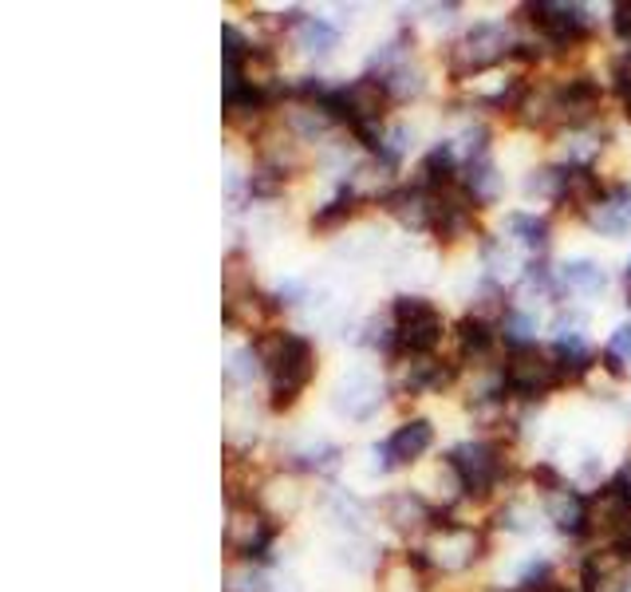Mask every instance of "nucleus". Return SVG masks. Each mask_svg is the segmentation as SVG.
Returning a JSON list of instances; mask_svg holds the SVG:
<instances>
[{
    "mask_svg": "<svg viewBox=\"0 0 631 592\" xmlns=\"http://www.w3.org/2000/svg\"><path fill=\"white\" fill-rule=\"evenodd\" d=\"M253 352L261 355L268 379H273V411H288L300 399L316 375V348L308 344L305 335L296 332H265L253 335Z\"/></svg>",
    "mask_w": 631,
    "mask_h": 592,
    "instance_id": "f257e3e1",
    "label": "nucleus"
},
{
    "mask_svg": "<svg viewBox=\"0 0 631 592\" xmlns=\"http://www.w3.org/2000/svg\"><path fill=\"white\" fill-rule=\"evenodd\" d=\"M502 384L505 391L521 395V399H541L552 387L569 384V372H564L561 355L541 352L537 344H517L505 352Z\"/></svg>",
    "mask_w": 631,
    "mask_h": 592,
    "instance_id": "f03ea898",
    "label": "nucleus"
},
{
    "mask_svg": "<svg viewBox=\"0 0 631 592\" xmlns=\"http://www.w3.org/2000/svg\"><path fill=\"white\" fill-rule=\"evenodd\" d=\"M394 332H399V355H431L443 344V312L426 296H394L391 305Z\"/></svg>",
    "mask_w": 631,
    "mask_h": 592,
    "instance_id": "7ed1b4c3",
    "label": "nucleus"
},
{
    "mask_svg": "<svg viewBox=\"0 0 631 592\" xmlns=\"http://www.w3.org/2000/svg\"><path fill=\"white\" fill-rule=\"evenodd\" d=\"M446 463L454 466L458 482L470 498H485L490 490H497L505 474V451L493 439H478V443H462L458 451L446 454Z\"/></svg>",
    "mask_w": 631,
    "mask_h": 592,
    "instance_id": "20e7f679",
    "label": "nucleus"
},
{
    "mask_svg": "<svg viewBox=\"0 0 631 592\" xmlns=\"http://www.w3.org/2000/svg\"><path fill=\"white\" fill-rule=\"evenodd\" d=\"M513 44L509 32L502 24H473L458 44L450 48V71L454 76H470V71H485L493 64L509 59Z\"/></svg>",
    "mask_w": 631,
    "mask_h": 592,
    "instance_id": "39448f33",
    "label": "nucleus"
},
{
    "mask_svg": "<svg viewBox=\"0 0 631 592\" xmlns=\"http://www.w3.org/2000/svg\"><path fill=\"white\" fill-rule=\"evenodd\" d=\"M604 91L596 79L576 76L564 79L561 88H552V123H569V127H588L600 115Z\"/></svg>",
    "mask_w": 631,
    "mask_h": 592,
    "instance_id": "423d86ee",
    "label": "nucleus"
},
{
    "mask_svg": "<svg viewBox=\"0 0 631 592\" xmlns=\"http://www.w3.org/2000/svg\"><path fill=\"white\" fill-rule=\"evenodd\" d=\"M340 95H344V107H347V130L355 127V123H379V118L387 115V107L394 103L391 88H387L383 76H359L355 83H347V88H340Z\"/></svg>",
    "mask_w": 631,
    "mask_h": 592,
    "instance_id": "0eeeda50",
    "label": "nucleus"
},
{
    "mask_svg": "<svg viewBox=\"0 0 631 592\" xmlns=\"http://www.w3.org/2000/svg\"><path fill=\"white\" fill-rule=\"evenodd\" d=\"M434 443V426L426 419H411L399 431L387 439L383 446H375V458H379V470H394V466L414 463L418 454H426Z\"/></svg>",
    "mask_w": 631,
    "mask_h": 592,
    "instance_id": "6e6552de",
    "label": "nucleus"
},
{
    "mask_svg": "<svg viewBox=\"0 0 631 592\" xmlns=\"http://www.w3.org/2000/svg\"><path fill=\"white\" fill-rule=\"evenodd\" d=\"M379 206L394 217V221H403L406 229H434V209H438V197L426 194L418 186H394L379 197Z\"/></svg>",
    "mask_w": 631,
    "mask_h": 592,
    "instance_id": "1a4fd4ad",
    "label": "nucleus"
},
{
    "mask_svg": "<svg viewBox=\"0 0 631 592\" xmlns=\"http://www.w3.org/2000/svg\"><path fill=\"white\" fill-rule=\"evenodd\" d=\"M544 513H549L557 530L561 533H572V537H584L588 533V498L576 490H557L552 498H544Z\"/></svg>",
    "mask_w": 631,
    "mask_h": 592,
    "instance_id": "9d476101",
    "label": "nucleus"
},
{
    "mask_svg": "<svg viewBox=\"0 0 631 592\" xmlns=\"http://www.w3.org/2000/svg\"><path fill=\"white\" fill-rule=\"evenodd\" d=\"M497 325H490V320H482V316H462L458 320V348H462L466 360H482V355L493 352V344H497Z\"/></svg>",
    "mask_w": 631,
    "mask_h": 592,
    "instance_id": "9b49d317",
    "label": "nucleus"
},
{
    "mask_svg": "<svg viewBox=\"0 0 631 592\" xmlns=\"http://www.w3.org/2000/svg\"><path fill=\"white\" fill-rule=\"evenodd\" d=\"M387 522L399 525V530H423L434 522V505H426L418 493H394L387 502Z\"/></svg>",
    "mask_w": 631,
    "mask_h": 592,
    "instance_id": "f8f14e48",
    "label": "nucleus"
},
{
    "mask_svg": "<svg viewBox=\"0 0 631 592\" xmlns=\"http://www.w3.org/2000/svg\"><path fill=\"white\" fill-rule=\"evenodd\" d=\"M221 288H226V300H241V296L256 293L245 249H229L226 253V261H221Z\"/></svg>",
    "mask_w": 631,
    "mask_h": 592,
    "instance_id": "ddd939ff",
    "label": "nucleus"
},
{
    "mask_svg": "<svg viewBox=\"0 0 631 592\" xmlns=\"http://www.w3.org/2000/svg\"><path fill=\"white\" fill-rule=\"evenodd\" d=\"M557 276H561V288H569V293H600L608 285V273L596 261H569V265L557 269Z\"/></svg>",
    "mask_w": 631,
    "mask_h": 592,
    "instance_id": "4468645a",
    "label": "nucleus"
},
{
    "mask_svg": "<svg viewBox=\"0 0 631 592\" xmlns=\"http://www.w3.org/2000/svg\"><path fill=\"white\" fill-rule=\"evenodd\" d=\"M505 234L517 237L525 249H532V253H544V246H549V221L537 214H509L505 217Z\"/></svg>",
    "mask_w": 631,
    "mask_h": 592,
    "instance_id": "2eb2a0df",
    "label": "nucleus"
},
{
    "mask_svg": "<svg viewBox=\"0 0 631 592\" xmlns=\"http://www.w3.org/2000/svg\"><path fill=\"white\" fill-rule=\"evenodd\" d=\"M296 39H300V48H305L308 56H328V52L340 44V29H332V24L320 16H305L300 29H296Z\"/></svg>",
    "mask_w": 631,
    "mask_h": 592,
    "instance_id": "dca6fc26",
    "label": "nucleus"
},
{
    "mask_svg": "<svg viewBox=\"0 0 631 592\" xmlns=\"http://www.w3.org/2000/svg\"><path fill=\"white\" fill-rule=\"evenodd\" d=\"M355 214H359V197H355V190L344 186L335 202H328L324 209H316L312 229H316V234H332V229H340L344 221H352Z\"/></svg>",
    "mask_w": 631,
    "mask_h": 592,
    "instance_id": "f3484780",
    "label": "nucleus"
},
{
    "mask_svg": "<svg viewBox=\"0 0 631 592\" xmlns=\"http://www.w3.org/2000/svg\"><path fill=\"white\" fill-rule=\"evenodd\" d=\"M344 399H340V407H344L347 414H355V419H367V414L379 407V391H375L371 379H364V375H355L352 384H344Z\"/></svg>",
    "mask_w": 631,
    "mask_h": 592,
    "instance_id": "a211bd4d",
    "label": "nucleus"
},
{
    "mask_svg": "<svg viewBox=\"0 0 631 592\" xmlns=\"http://www.w3.org/2000/svg\"><path fill=\"white\" fill-rule=\"evenodd\" d=\"M525 194L544 197V202H561V197H564V167L532 170L529 182H525Z\"/></svg>",
    "mask_w": 631,
    "mask_h": 592,
    "instance_id": "6ab92c4d",
    "label": "nucleus"
},
{
    "mask_svg": "<svg viewBox=\"0 0 631 592\" xmlns=\"http://www.w3.org/2000/svg\"><path fill=\"white\" fill-rule=\"evenodd\" d=\"M588 226L596 229V234H604V237H620V234H628V229H631V221H628V214L616 206V202H608V197H604L600 206L588 214Z\"/></svg>",
    "mask_w": 631,
    "mask_h": 592,
    "instance_id": "aec40b11",
    "label": "nucleus"
},
{
    "mask_svg": "<svg viewBox=\"0 0 631 592\" xmlns=\"http://www.w3.org/2000/svg\"><path fill=\"white\" fill-rule=\"evenodd\" d=\"M482 261L493 276H509L513 265H517V257H513L509 249H505V241H497V237H482Z\"/></svg>",
    "mask_w": 631,
    "mask_h": 592,
    "instance_id": "412c9836",
    "label": "nucleus"
},
{
    "mask_svg": "<svg viewBox=\"0 0 631 592\" xmlns=\"http://www.w3.org/2000/svg\"><path fill=\"white\" fill-rule=\"evenodd\" d=\"M383 79H387V88H391L394 99H411V95H418V91H423V71L411 68V64L394 68L391 76H383Z\"/></svg>",
    "mask_w": 631,
    "mask_h": 592,
    "instance_id": "4be33fe9",
    "label": "nucleus"
},
{
    "mask_svg": "<svg viewBox=\"0 0 631 592\" xmlns=\"http://www.w3.org/2000/svg\"><path fill=\"white\" fill-rule=\"evenodd\" d=\"M261 355L253 352V348H245V352H237L233 355V364H229V379H237V384H249L256 372H261Z\"/></svg>",
    "mask_w": 631,
    "mask_h": 592,
    "instance_id": "5701e85b",
    "label": "nucleus"
},
{
    "mask_svg": "<svg viewBox=\"0 0 631 592\" xmlns=\"http://www.w3.org/2000/svg\"><path fill=\"white\" fill-rule=\"evenodd\" d=\"M529 478H532V486H537V490L544 493V498H552V493H557V490H564V478H561V474H557V470H552L549 463L532 466Z\"/></svg>",
    "mask_w": 631,
    "mask_h": 592,
    "instance_id": "b1692460",
    "label": "nucleus"
},
{
    "mask_svg": "<svg viewBox=\"0 0 631 592\" xmlns=\"http://www.w3.org/2000/svg\"><path fill=\"white\" fill-rule=\"evenodd\" d=\"M608 352L616 355V360H628V364H631V325L616 328V335H611Z\"/></svg>",
    "mask_w": 631,
    "mask_h": 592,
    "instance_id": "393cba45",
    "label": "nucleus"
},
{
    "mask_svg": "<svg viewBox=\"0 0 631 592\" xmlns=\"http://www.w3.org/2000/svg\"><path fill=\"white\" fill-rule=\"evenodd\" d=\"M611 24H616V36L631 39V4H616V16H611Z\"/></svg>",
    "mask_w": 631,
    "mask_h": 592,
    "instance_id": "a878e982",
    "label": "nucleus"
},
{
    "mask_svg": "<svg viewBox=\"0 0 631 592\" xmlns=\"http://www.w3.org/2000/svg\"><path fill=\"white\" fill-rule=\"evenodd\" d=\"M517 592H569L564 584H557V581H549V584H537V589H517Z\"/></svg>",
    "mask_w": 631,
    "mask_h": 592,
    "instance_id": "bb28decb",
    "label": "nucleus"
}]
</instances>
